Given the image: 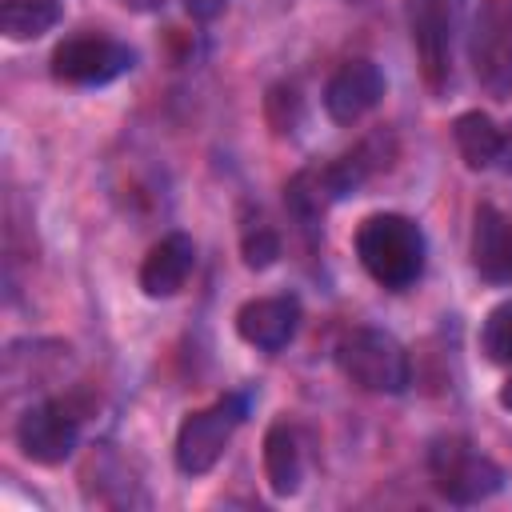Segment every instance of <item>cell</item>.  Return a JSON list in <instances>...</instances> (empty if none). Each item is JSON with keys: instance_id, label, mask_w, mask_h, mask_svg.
<instances>
[{"instance_id": "1", "label": "cell", "mask_w": 512, "mask_h": 512, "mask_svg": "<svg viewBox=\"0 0 512 512\" xmlns=\"http://www.w3.org/2000/svg\"><path fill=\"white\" fill-rule=\"evenodd\" d=\"M356 256L384 288H408L424 272V232L400 212H376L356 228Z\"/></svg>"}, {"instance_id": "2", "label": "cell", "mask_w": 512, "mask_h": 512, "mask_svg": "<svg viewBox=\"0 0 512 512\" xmlns=\"http://www.w3.org/2000/svg\"><path fill=\"white\" fill-rule=\"evenodd\" d=\"M336 360H340L344 376L352 384H360L364 392H388V396H396V392L408 388V376H412L408 352L400 348L396 336H388L380 328H356V332H348L340 340V348H336Z\"/></svg>"}, {"instance_id": "3", "label": "cell", "mask_w": 512, "mask_h": 512, "mask_svg": "<svg viewBox=\"0 0 512 512\" xmlns=\"http://www.w3.org/2000/svg\"><path fill=\"white\" fill-rule=\"evenodd\" d=\"M428 472H432L436 492L444 500H452V504H480L492 492H500V484H504L500 464L488 460L484 452H476L460 436H444V440L432 444Z\"/></svg>"}, {"instance_id": "4", "label": "cell", "mask_w": 512, "mask_h": 512, "mask_svg": "<svg viewBox=\"0 0 512 512\" xmlns=\"http://www.w3.org/2000/svg\"><path fill=\"white\" fill-rule=\"evenodd\" d=\"M472 72L492 100L512 96V4L508 0H480L472 16Z\"/></svg>"}, {"instance_id": "5", "label": "cell", "mask_w": 512, "mask_h": 512, "mask_svg": "<svg viewBox=\"0 0 512 512\" xmlns=\"http://www.w3.org/2000/svg\"><path fill=\"white\" fill-rule=\"evenodd\" d=\"M244 420V400L228 396L212 408H200L192 416H184L180 432H176V468L184 476H204L216 468V460L224 456L232 428Z\"/></svg>"}, {"instance_id": "6", "label": "cell", "mask_w": 512, "mask_h": 512, "mask_svg": "<svg viewBox=\"0 0 512 512\" xmlns=\"http://www.w3.org/2000/svg\"><path fill=\"white\" fill-rule=\"evenodd\" d=\"M132 48L112 36H72L52 52V76L64 84H108L132 68Z\"/></svg>"}, {"instance_id": "7", "label": "cell", "mask_w": 512, "mask_h": 512, "mask_svg": "<svg viewBox=\"0 0 512 512\" xmlns=\"http://www.w3.org/2000/svg\"><path fill=\"white\" fill-rule=\"evenodd\" d=\"M412 44L420 52V72L432 92H440L452 76V20L456 0H408Z\"/></svg>"}, {"instance_id": "8", "label": "cell", "mask_w": 512, "mask_h": 512, "mask_svg": "<svg viewBox=\"0 0 512 512\" xmlns=\"http://www.w3.org/2000/svg\"><path fill=\"white\" fill-rule=\"evenodd\" d=\"M80 420L64 404H32L16 420V444L32 464H64L76 452Z\"/></svg>"}, {"instance_id": "9", "label": "cell", "mask_w": 512, "mask_h": 512, "mask_svg": "<svg viewBox=\"0 0 512 512\" xmlns=\"http://www.w3.org/2000/svg\"><path fill=\"white\" fill-rule=\"evenodd\" d=\"M380 96H384V72L372 60H348L324 84V112L336 124H356L380 104Z\"/></svg>"}, {"instance_id": "10", "label": "cell", "mask_w": 512, "mask_h": 512, "mask_svg": "<svg viewBox=\"0 0 512 512\" xmlns=\"http://www.w3.org/2000/svg\"><path fill=\"white\" fill-rule=\"evenodd\" d=\"M300 328V304L296 296H260L240 304L236 312V332L244 344L260 348V352H280L292 344Z\"/></svg>"}, {"instance_id": "11", "label": "cell", "mask_w": 512, "mask_h": 512, "mask_svg": "<svg viewBox=\"0 0 512 512\" xmlns=\"http://www.w3.org/2000/svg\"><path fill=\"white\" fill-rule=\"evenodd\" d=\"M192 268H196V244H192V236L168 232L160 244L148 248L144 264H140V288H144V296H152V300L176 296V292L188 284Z\"/></svg>"}, {"instance_id": "12", "label": "cell", "mask_w": 512, "mask_h": 512, "mask_svg": "<svg viewBox=\"0 0 512 512\" xmlns=\"http://www.w3.org/2000/svg\"><path fill=\"white\" fill-rule=\"evenodd\" d=\"M472 264L484 280L512 284V216L480 204L472 216Z\"/></svg>"}, {"instance_id": "13", "label": "cell", "mask_w": 512, "mask_h": 512, "mask_svg": "<svg viewBox=\"0 0 512 512\" xmlns=\"http://www.w3.org/2000/svg\"><path fill=\"white\" fill-rule=\"evenodd\" d=\"M264 476H268V488L276 496H292L300 488V476H304V460H300V444H296V432L276 420L268 432H264Z\"/></svg>"}, {"instance_id": "14", "label": "cell", "mask_w": 512, "mask_h": 512, "mask_svg": "<svg viewBox=\"0 0 512 512\" xmlns=\"http://www.w3.org/2000/svg\"><path fill=\"white\" fill-rule=\"evenodd\" d=\"M452 136H456V148H460L468 168H488L492 160H500L504 136L488 112H460L452 120Z\"/></svg>"}, {"instance_id": "15", "label": "cell", "mask_w": 512, "mask_h": 512, "mask_svg": "<svg viewBox=\"0 0 512 512\" xmlns=\"http://www.w3.org/2000/svg\"><path fill=\"white\" fill-rule=\"evenodd\" d=\"M60 20L56 0H4L0 4V32L8 40H36L52 32Z\"/></svg>"}, {"instance_id": "16", "label": "cell", "mask_w": 512, "mask_h": 512, "mask_svg": "<svg viewBox=\"0 0 512 512\" xmlns=\"http://www.w3.org/2000/svg\"><path fill=\"white\" fill-rule=\"evenodd\" d=\"M284 200H288V208H292L300 220L324 216V208H328L332 200H340V196H336V184H332V176H328V164H324V168H304V172H296V176L288 180Z\"/></svg>"}, {"instance_id": "17", "label": "cell", "mask_w": 512, "mask_h": 512, "mask_svg": "<svg viewBox=\"0 0 512 512\" xmlns=\"http://www.w3.org/2000/svg\"><path fill=\"white\" fill-rule=\"evenodd\" d=\"M480 348L492 364H512V300L496 304L480 324Z\"/></svg>"}, {"instance_id": "18", "label": "cell", "mask_w": 512, "mask_h": 512, "mask_svg": "<svg viewBox=\"0 0 512 512\" xmlns=\"http://www.w3.org/2000/svg\"><path fill=\"white\" fill-rule=\"evenodd\" d=\"M240 252H244V264H248V268H268V264H276V256H280V236L272 232V224L252 220V224H244V232H240Z\"/></svg>"}, {"instance_id": "19", "label": "cell", "mask_w": 512, "mask_h": 512, "mask_svg": "<svg viewBox=\"0 0 512 512\" xmlns=\"http://www.w3.org/2000/svg\"><path fill=\"white\" fill-rule=\"evenodd\" d=\"M184 8H188L196 20H212V16L224 8V0H184Z\"/></svg>"}, {"instance_id": "20", "label": "cell", "mask_w": 512, "mask_h": 512, "mask_svg": "<svg viewBox=\"0 0 512 512\" xmlns=\"http://www.w3.org/2000/svg\"><path fill=\"white\" fill-rule=\"evenodd\" d=\"M128 12H160L164 8V0H120Z\"/></svg>"}, {"instance_id": "21", "label": "cell", "mask_w": 512, "mask_h": 512, "mask_svg": "<svg viewBox=\"0 0 512 512\" xmlns=\"http://www.w3.org/2000/svg\"><path fill=\"white\" fill-rule=\"evenodd\" d=\"M500 404H504V408H512V376L500 384Z\"/></svg>"}]
</instances>
